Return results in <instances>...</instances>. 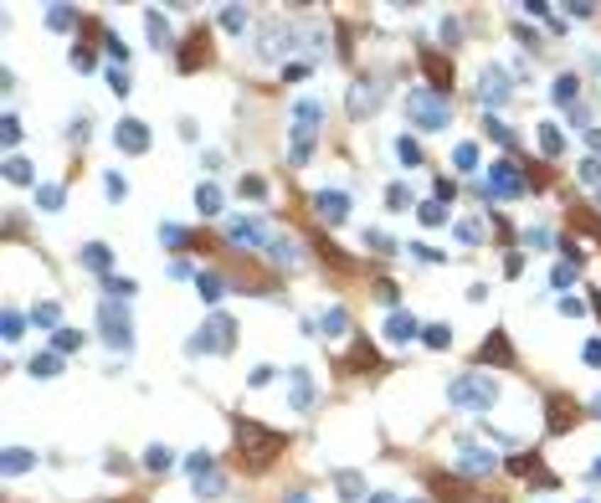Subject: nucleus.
Returning <instances> with one entry per match:
<instances>
[{"mask_svg":"<svg viewBox=\"0 0 601 503\" xmlns=\"http://www.w3.org/2000/svg\"><path fill=\"white\" fill-rule=\"evenodd\" d=\"M31 463H36V457H31V452H21V447H11V452H6V472H26Z\"/></svg>","mask_w":601,"mask_h":503,"instance_id":"22","label":"nucleus"},{"mask_svg":"<svg viewBox=\"0 0 601 503\" xmlns=\"http://www.w3.org/2000/svg\"><path fill=\"white\" fill-rule=\"evenodd\" d=\"M196 206H201V211H216V206H221V195L211 190V185H201V190H196Z\"/></svg>","mask_w":601,"mask_h":503,"instance_id":"28","label":"nucleus"},{"mask_svg":"<svg viewBox=\"0 0 601 503\" xmlns=\"http://www.w3.org/2000/svg\"><path fill=\"white\" fill-rule=\"evenodd\" d=\"M123 190H128V185H123V175H109V195H114V201H123Z\"/></svg>","mask_w":601,"mask_h":503,"instance_id":"35","label":"nucleus"},{"mask_svg":"<svg viewBox=\"0 0 601 503\" xmlns=\"http://www.w3.org/2000/svg\"><path fill=\"white\" fill-rule=\"evenodd\" d=\"M350 114H375V82H360V87H355Z\"/></svg>","mask_w":601,"mask_h":503,"instance_id":"13","label":"nucleus"},{"mask_svg":"<svg viewBox=\"0 0 601 503\" xmlns=\"http://www.w3.org/2000/svg\"><path fill=\"white\" fill-rule=\"evenodd\" d=\"M426 72H432L437 87H453V62H442V57H426Z\"/></svg>","mask_w":601,"mask_h":503,"instance_id":"18","label":"nucleus"},{"mask_svg":"<svg viewBox=\"0 0 601 503\" xmlns=\"http://www.w3.org/2000/svg\"><path fill=\"white\" fill-rule=\"evenodd\" d=\"M483 103H493V108L509 103V98H504V77H499V72H483Z\"/></svg>","mask_w":601,"mask_h":503,"instance_id":"16","label":"nucleus"},{"mask_svg":"<svg viewBox=\"0 0 601 503\" xmlns=\"http://www.w3.org/2000/svg\"><path fill=\"white\" fill-rule=\"evenodd\" d=\"M82 262H88L93 272H103L109 267V247H82Z\"/></svg>","mask_w":601,"mask_h":503,"instance_id":"23","label":"nucleus"},{"mask_svg":"<svg viewBox=\"0 0 601 503\" xmlns=\"http://www.w3.org/2000/svg\"><path fill=\"white\" fill-rule=\"evenodd\" d=\"M288 447V436L283 431H268L263 421H247L237 416V457H242V468L247 472H268L272 468V457Z\"/></svg>","mask_w":601,"mask_h":503,"instance_id":"1","label":"nucleus"},{"mask_svg":"<svg viewBox=\"0 0 601 503\" xmlns=\"http://www.w3.org/2000/svg\"><path fill=\"white\" fill-rule=\"evenodd\" d=\"M370 503H391V498H385V493H375V498H370Z\"/></svg>","mask_w":601,"mask_h":503,"instance_id":"36","label":"nucleus"},{"mask_svg":"<svg viewBox=\"0 0 601 503\" xmlns=\"http://www.w3.org/2000/svg\"><path fill=\"white\" fill-rule=\"evenodd\" d=\"M385 334H391V339H412L417 334V319L412 314H391V319H385Z\"/></svg>","mask_w":601,"mask_h":503,"instance_id":"14","label":"nucleus"},{"mask_svg":"<svg viewBox=\"0 0 601 503\" xmlns=\"http://www.w3.org/2000/svg\"><path fill=\"white\" fill-rule=\"evenodd\" d=\"M31 319L41 324V329H52V324H57V303H41V309H36Z\"/></svg>","mask_w":601,"mask_h":503,"instance_id":"30","label":"nucleus"},{"mask_svg":"<svg viewBox=\"0 0 601 503\" xmlns=\"http://www.w3.org/2000/svg\"><path fill=\"white\" fill-rule=\"evenodd\" d=\"M488 180H493V190H499V195H519V180H514V170H509V165H499V170L488 175Z\"/></svg>","mask_w":601,"mask_h":503,"instance_id":"15","label":"nucleus"},{"mask_svg":"<svg viewBox=\"0 0 601 503\" xmlns=\"http://www.w3.org/2000/svg\"><path fill=\"white\" fill-rule=\"evenodd\" d=\"M98 319H103V334L114 339V349H128V344H134V329H128V314H123V309L103 303V309H98Z\"/></svg>","mask_w":601,"mask_h":503,"instance_id":"4","label":"nucleus"},{"mask_svg":"<svg viewBox=\"0 0 601 503\" xmlns=\"http://www.w3.org/2000/svg\"><path fill=\"white\" fill-rule=\"evenodd\" d=\"M206 62H211V41L196 31V36H185V52H180V67L185 72H196V67H206Z\"/></svg>","mask_w":601,"mask_h":503,"instance_id":"6","label":"nucleus"},{"mask_svg":"<svg viewBox=\"0 0 601 503\" xmlns=\"http://www.w3.org/2000/svg\"><path fill=\"white\" fill-rule=\"evenodd\" d=\"M221 26H226V31H242V26H247V11L226 6V11H221Z\"/></svg>","mask_w":601,"mask_h":503,"instance_id":"24","label":"nucleus"},{"mask_svg":"<svg viewBox=\"0 0 601 503\" xmlns=\"http://www.w3.org/2000/svg\"><path fill=\"white\" fill-rule=\"evenodd\" d=\"M339 493H345V503H360V493H365V483L355 472H339Z\"/></svg>","mask_w":601,"mask_h":503,"instance_id":"20","label":"nucleus"},{"mask_svg":"<svg viewBox=\"0 0 601 503\" xmlns=\"http://www.w3.org/2000/svg\"><path fill=\"white\" fill-rule=\"evenodd\" d=\"M406 108H412V118L421 128H447V108L432 103V93H412V98H406Z\"/></svg>","mask_w":601,"mask_h":503,"instance_id":"5","label":"nucleus"},{"mask_svg":"<svg viewBox=\"0 0 601 503\" xmlns=\"http://www.w3.org/2000/svg\"><path fill=\"white\" fill-rule=\"evenodd\" d=\"M555 98L570 108V98H575V77H555Z\"/></svg>","mask_w":601,"mask_h":503,"instance_id":"29","label":"nucleus"},{"mask_svg":"<svg viewBox=\"0 0 601 503\" xmlns=\"http://www.w3.org/2000/svg\"><path fill=\"white\" fill-rule=\"evenodd\" d=\"M540 144H545V155H561V134L555 128H540Z\"/></svg>","mask_w":601,"mask_h":503,"instance_id":"32","label":"nucleus"},{"mask_svg":"<svg viewBox=\"0 0 601 503\" xmlns=\"http://www.w3.org/2000/svg\"><path fill=\"white\" fill-rule=\"evenodd\" d=\"M488 468H499V463H493V457H483V452H468V447H463V472H473V477H483Z\"/></svg>","mask_w":601,"mask_h":503,"instance_id":"17","label":"nucleus"},{"mask_svg":"<svg viewBox=\"0 0 601 503\" xmlns=\"http://www.w3.org/2000/svg\"><path fill=\"white\" fill-rule=\"evenodd\" d=\"M144 144H149V128L139 118H123L118 123V149H128V155H144Z\"/></svg>","mask_w":601,"mask_h":503,"instance_id":"7","label":"nucleus"},{"mask_svg":"<svg viewBox=\"0 0 601 503\" xmlns=\"http://www.w3.org/2000/svg\"><path fill=\"white\" fill-rule=\"evenodd\" d=\"M396 155H401V160H406V165H417V160H421V149H417V144H412V139H401V144H396Z\"/></svg>","mask_w":601,"mask_h":503,"instance_id":"33","label":"nucleus"},{"mask_svg":"<svg viewBox=\"0 0 601 503\" xmlns=\"http://www.w3.org/2000/svg\"><path fill=\"white\" fill-rule=\"evenodd\" d=\"M314 401V390H309V375L304 370H293V406H309Z\"/></svg>","mask_w":601,"mask_h":503,"instance_id":"21","label":"nucleus"},{"mask_svg":"<svg viewBox=\"0 0 601 503\" xmlns=\"http://www.w3.org/2000/svg\"><path fill=\"white\" fill-rule=\"evenodd\" d=\"M493 396H499V385L493 380H478V375H463V380H453V390H447V401L453 406H493Z\"/></svg>","mask_w":601,"mask_h":503,"instance_id":"3","label":"nucleus"},{"mask_svg":"<svg viewBox=\"0 0 601 503\" xmlns=\"http://www.w3.org/2000/svg\"><path fill=\"white\" fill-rule=\"evenodd\" d=\"M288 503H309V498H304V493H298V498H288Z\"/></svg>","mask_w":601,"mask_h":503,"instance_id":"37","label":"nucleus"},{"mask_svg":"<svg viewBox=\"0 0 601 503\" xmlns=\"http://www.w3.org/2000/svg\"><path fill=\"white\" fill-rule=\"evenodd\" d=\"M421 339L432 344V349H447V344H453V329H447V324H426V329H421Z\"/></svg>","mask_w":601,"mask_h":503,"instance_id":"19","label":"nucleus"},{"mask_svg":"<svg viewBox=\"0 0 601 503\" xmlns=\"http://www.w3.org/2000/svg\"><path fill=\"white\" fill-rule=\"evenodd\" d=\"M231 334H237V329H231V319H211V329L196 334V349H226Z\"/></svg>","mask_w":601,"mask_h":503,"instance_id":"9","label":"nucleus"},{"mask_svg":"<svg viewBox=\"0 0 601 503\" xmlns=\"http://www.w3.org/2000/svg\"><path fill=\"white\" fill-rule=\"evenodd\" d=\"M226 231H231V242H263V236H268L263 221H231Z\"/></svg>","mask_w":601,"mask_h":503,"instance_id":"12","label":"nucleus"},{"mask_svg":"<svg viewBox=\"0 0 601 503\" xmlns=\"http://www.w3.org/2000/svg\"><path fill=\"white\" fill-rule=\"evenodd\" d=\"M165 36H170L165 16H160V11H149V41H165Z\"/></svg>","mask_w":601,"mask_h":503,"instance_id":"26","label":"nucleus"},{"mask_svg":"<svg viewBox=\"0 0 601 503\" xmlns=\"http://www.w3.org/2000/svg\"><path fill=\"white\" fill-rule=\"evenodd\" d=\"M550 431H570L575 426V416H581V411H575V401H566V396H550Z\"/></svg>","mask_w":601,"mask_h":503,"instance_id":"8","label":"nucleus"},{"mask_svg":"<svg viewBox=\"0 0 601 503\" xmlns=\"http://www.w3.org/2000/svg\"><path fill=\"white\" fill-rule=\"evenodd\" d=\"M6 175H11L16 185H26V180H31V165H26V160H11V165H6Z\"/></svg>","mask_w":601,"mask_h":503,"instance_id":"27","label":"nucleus"},{"mask_svg":"<svg viewBox=\"0 0 601 503\" xmlns=\"http://www.w3.org/2000/svg\"><path fill=\"white\" fill-rule=\"evenodd\" d=\"M478 360H483V365H488V360H493V365H514V349H509V339H504V334H493V339L483 344V355H478Z\"/></svg>","mask_w":601,"mask_h":503,"instance_id":"10","label":"nucleus"},{"mask_svg":"<svg viewBox=\"0 0 601 503\" xmlns=\"http://www.w3.org/2000/svg\"><path fill=\"white\" fill-rule=\"evenodd\" d=\"M421 221H426V226H442V206H437V201L421 206Z\"/></svg>","mask_w":601,"mask_h":503,"instance_id":"34","label":"nucleus"},{"mask_svg":"<svg viewBox=\"0 0 601 503\" xmlns=\"http://www.w3.org/2000/svg\"><path fill=\"white\" fill-rule=\"evenodd\" d=\"M324 123V108H319L314 98H304L293 108V160H304L309 149H314V128Z\"/></svg>","mask_w":601,"mask_h":503,"instance_id":"2","label":"nucleus"},{"mask_svg":"<svg viewBox=\"0 0 601 503\" xmlns=\"http://www.w3.org/2000/svg\"><path fill=\"white\" fill-rule=\"evenodd\" d=\"M57 349H62V355H72V349L82 344V334H72V329H57V339H52Z\"/></svg>","mask_w":601,"mask_h":503,"instance_id":"25","label":"nucleus"},{"mask_svg":"<svg viewBox=\"0 0 601 503\" xmlns=\"http://www.w3.org/2000/svg\"><path fill=\"white\" fill-rule=\"evenodd\" d=\"M345 211H350V206H345V195H339V190L319 195V216H329V226H334V221H345Z\"/></svg>","mask_w":601,"mask_h":503,"instance_id":"11","label":"nucleus"},{"mask_svg":"<svg viewBox=\"0 0 601 503\" xmlns=\"http://www.w3.org/2000/svg\"><path fill=\"white\" fill-rule=\"evenodd\" d=\"M144 463L155 468V472H165V468H170V452H165V447H149V457H144Z\"/></svg>","mask_w":601,"mask_h":503,"instance_id":"31","label":"nucleus"}]
</instances>
